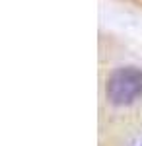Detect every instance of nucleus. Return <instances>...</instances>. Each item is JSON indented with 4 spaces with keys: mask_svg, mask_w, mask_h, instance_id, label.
<instances>
[{
    "mask_svg": "<svg viewBox=\"0 0 142 146\" xmlns=\"http://www.w3.org/2000/svg\"><path fill=\"white\" fill-rule=\"evenodd\" d=\"M142 98V70L119 68L107 78V100L113 105H131Z\"/></svg>",
    "mask_w": 142,
    "mask_h": 146,
    "instance_id": "1",
    "label": "nucleus"
}]
</instances>
